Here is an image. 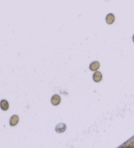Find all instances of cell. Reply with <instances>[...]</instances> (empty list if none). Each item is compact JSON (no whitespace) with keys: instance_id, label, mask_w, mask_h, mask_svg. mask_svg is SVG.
<instances>
[{"instance_id":"ba28073f","label":"cell","mask_w":134,"mask_h":148,"mask_svg":"<svg viewBox=\"0 0 134 148\" xmlns=\"http://www.w3.org/2000/svg\"><path fill=\"white\" fill-rule=\"evenodd\" d=\"M133 43H134V35H133Z\"/></svg>"},{"instance_id":"52a82bcc","label":"cell","mask_w":134,"mask_h":148,"mask_svg":"<svg viewBox=\"0 0 134 148\" xmlns=\"http://www.w3.org/2000/svg\"><path fill=\"white\" fill-rule=\"evenodd\" d=\"M100 63L98 61H94L90 65V69L92 71H96L98 69L100 68Z\"/></svg>"},{"instance_id":"8992f818","label":"cell","mask_w":134,"mask_h":148,"mask_svg":"<svg viewBox=\"0 0 134 148\" xmlns=\"http://www.w3.org/2000/svg\"><path fill=\"white\" fill-rule=\"evenodd\" d=\"M0 107L4 111H6L9 109V103L7 102V100H5V99H3L0 101Z\"/></svg>"},{"instance_id":"6da1fadb","label":"cell","mask_w":134,"mask_h":148,"mask_svg":"<svg viewBox=\"0 0 134 148\" xmlns=\"http://www.w3.org/2000/svg\"><path fill=\"white\" fill-rule=\"evenodd\" d=\"M61 101V97H59V95H54L51 98V103L53 105L57 106L60 103Z\"/></svg>"},{"instance_id":"277c9868","label":"cell","mask_w":134,"mask_h":148,"mask_svg":"<svg viewBox=\"0 0 134 148\" xmlns=\"http://www.w3.org/2000/svg\"><path fill=\"white\" fill-rule=\"evenodd\" d=\"M66 129V125L64 123H59L58 125H56V131L58 133H64Z\"/></svg>"},{"instance_id":"3957f363","label":"cell","mask_w":134,"mask_h":148,"mask_svg":"<svg viewBox=\"0 0 134 148\" xmlns=\"http://www.w3.org/2000/svg\"><path fill=\"white\" fill-rule=\"evenodd\" d=\"M102 79V74L100 71H95L93 74V80L95 82H99Z\"/></svg>"},{"instance_id":"7a4b0ae2","label":"cell","mask_w":134,"mask_h":148,"mask_svg":"<svg viewBox=\"0 0 134 148\" xmlns=\"http://www.w3.org/2000/svg\"><path fill=\"white\" fill-rule=\"evenodd\" d=\"M19 121V117L17 115H13L10 118L9 123L11 126H15Z\"/></svg>"},{"instance_id":"5b68a950","label":"cell","mask_w":134,"mask_h":148,"mask_svg":"<svg viewBox=\"0 0 134 148\" xmlns=\"http://www.w3.org/2000/svg\"><path fill=\"white\" fill-rule=\"evenodd\" d=\"M115 17L113 14L112 13H109L107 15L106 18H105V20L106 22L108 24H112L114 22H115Z\"/></svg>"}]
</instances>
